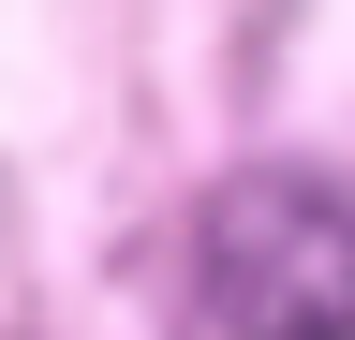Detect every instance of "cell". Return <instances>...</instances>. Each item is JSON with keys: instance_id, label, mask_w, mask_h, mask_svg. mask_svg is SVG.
Here are the masks:
<instances>
[{"instance_id": "1", "label": "cell", "mask_w": 355, "mask_h": 340, "mask_svg": "<svg viewBox=\"0 0 355 340\" xmlns=\"http://www.w3.org/2000/svg\"><path fill=\"white\" fill-rule=\"evenodd\" d=\"M193 340H355V193L237 163L193 222Z\"/></svg>"}]
</instances>
